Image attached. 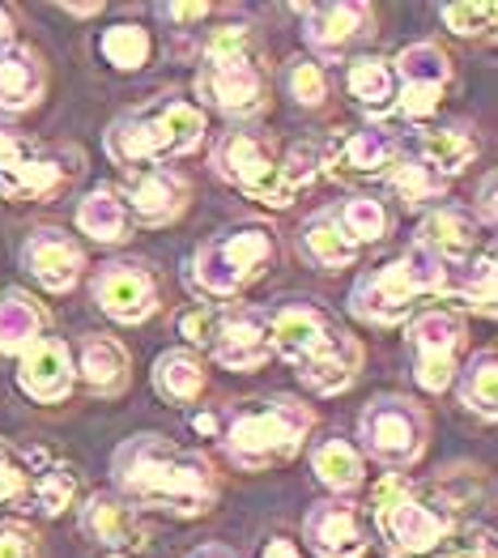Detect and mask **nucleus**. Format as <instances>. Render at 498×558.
Listing matches in <instances>:
<instances>
[{
	"instance_id": "1",
	"label": "nucleus",
	"mask_w": 498,
	"mask_h": 558,
	"mask_svg": "<svg viewBox=\"0 0 498 558\" xmlns=\"http://www.w3.org/2000/svg\"><path fill=\"white\" fill-rule=\"evenodd\" d=\"M111 482L124 504L171 515H205L218 499L214 469L162 435H133L111 457Z\"/></svg>"
},
{
	"instance_id": "2",
	"label": "nucleus",
	"mask_w": 498,
	"mask_h": 558,
	"mask_svg": "<svg viewBox=\"0 0 498 558\" xmlns=\"http://www.w3.org/2000/svg\"><path fill=\"white\" fill-rule=\"evenodd\" d=\"M269 345L299 372V379L316 397L345 392L363 367V345L312 303H290V307L272 312Z\"/></svg>"
},
{
	"instance_id": "3",
	"label": "nucleus",
	"mask_w": 498,
	"mask_h": 558,
	"mask_svg": "<svg viewBox=\"0 0 498 558\" xmlns=\"http://www.w3.org/2000/svg\"><path fill=\"white\" fill-rule=\"evenodd\" d=\"M452 269L430 247L413 243L405 256H397L354 281L350 312L366 325H401L422 294H452Z\"/></svg>"
},
{
	"instance_id": "4",
	"label": "nucleus",
	"mask_w": 498,
	"mask_h": 558,
	"mask_svg": "<svg viewBox=\"0 0 498 558\" xmlns=\"http://www.w3.org/2000/svg\"><path fill=\"white\" fill-rule=\"evenodd\" d=\"M201 137H205V111L183 98H162L116 120L107 133V154L124 171H136V167H158L167 158H180L187 149H196Z\"/></svg>"
},
{
	"instance_id": "5",
	"label": "nucleus",
	"mask_w": 498,
	"mask_h": 558,
	"mask_svg": "<svg viewBox=\"0 0 498 558\" xmlns=\"http://www.w3.org/2000/svg\"><path fill=\"white\" fill-rule=\"evenodd\" d=\"M307 430H312L307 405H299L294 397H272V401L247 405L230 418L222 448L243 473H265V469L286 465L290 457H299Z\"/></svg>"
},
{
	"instance_id": "6",
	"label": "nucleus",
	"mask_w": 498,
	"mask_h": 558,
	"mask_svg": "<svg viewBox=\"0 0 498 558\" xmlns=\"http://www.w3.org/2000/svg\"><path fill=\"white\" fill-rule=\"evenodd\" d=\"M196 94L227 116H256L265 107V73L247 26H218L205 39Z\"/></svg>"
},
{
	"instance_id": "7",
	"label": "nucleus",
	"mask_w": 498,
	"mask_h": 558,
	"mask_svg": "<svg viewBox=\"0 0 498 558\" xmlns=\"http://www.w3.org/2000/svg\"><path fill=\"white\" fill-rule=\"evenodd\" d=\"M375 533L384 542V550L392 558L401 555H426L435 550L448 533H452V515L435 504H426L413 486H409L405 473H388L379 486H375Z\"/></svg>"
},
{
	"instance_id": "8",
	"label": "nucleus",
	"mask_w": 498,
	"mask_h": 558,
	"mask_svg": "<svg viewBox=\"0 0 498 558\" xmlns=\"http://www.w3.org/2000/svg\"><path fill=\"white\" fill-rule=\"evenodd\" d=\"M277 247H272V231L265 227H239V231H222L214 239H205L192 252V269L187 278L196 290L214 294V299H230L243 286L260 278L272 265Z\"/></svg>"
},
{
	"instance_id": "9",
	"label": "nucleus",
	"mask_w": 498,
	"mask_h": 558,
	"mask_svg": "<svg viewBox=\"0 0 498 558\" xmlns=\"http://www.w3.org/2000/svg\"><path fill=\"white\" fill-rule=\"evenodd\" d=\"M180 332L230 372H256L272 354L269 320L252 307H192L180 316Z\"/></svg>"
},
{
	"instance_id": "10",
	"label": "nucleus",
	"mask_w": 498,
	"mask_h": 558,
	"mask_svg": "<svg viewBox=\"0 0 498 558\" xmlns=\"http://www.w3.org/2000/svg\"><path fill=\"white\" fill-rule=\"evenodd\" d=\"M363 448L388 469H409L426 448V414L405 397H379L359 418Z\"/></svg>"
},
{
	"instance_id": "11",
	"label": "nucleus",
	"mask_w": 498,
	"mask_h": 558,
	"mask_svg": "<svg viewBox=\"0 0 498 558\" xmlns=\"http://www.w3.org/2000/svg\"><path fill=\"white\" fill-rule=\"evenodd\" d=\"M214 171L227 184L243 187L252 201L272 205V209H286L299 196L281 180V167L272 162L269 145L260 137H252V133H222V141L214 145Z\"/></svg>"
},
{
	"instance_id": "12",
	"label": "nucleus",
	"mask_w": 498,
	"mask_h": 558,
	"mask_svg": "<svg viewBox=\"0 0 498 558\" xmlns=\"http://www.w3.org/2000/svg\"><path fill=\"white\" fill-rule=\"evenodd\" d=\"M392 77H397V107L409 120H426L430 111H439L448 94L452 64L435 44H413L392 60Z\"/></svg>"
},
{
	"instance_id": "13",
	"label": "nucleus",
	"mask_w": 498,
	"mask_h": 558,
	"mask_svg": "<svg viewBox=\"0 0 498 558\" xmlns=\"http://www.w3.org/2000/svg\"><path fill=\"white\" fill-rule=\"evenodd\" d=\"M409 337H413V354H417V384L426 392H444L456 379V350L464 337L460 316L448 307H430V312L413 316Z\"/></svg>"
},
{
	"instance_id": "14",
	"label": "nucleus",
	"mask_w": 498,
	"mask_h": 558,
	"mask_svg": "<svg viewBox=\"0 0 498 558\" xmlns=\"http://www.w3.org/2000/svg\"><path fill=\"white\" fill-rule=\"evenodd\" d=\"M64 184V167L39 154V145L0 129V196L4 201H44Z\"/></svg>"
},
{
	"instance_id": "15",
	"label": "nucleus",
	"mask_w": 498,
	"mask_h": 558,
	"mask_svg": "<svg viewBox=\"0 0 498 558\" xmlns=\"http://www.w3.org/2000/svg\"><path fill=\"white\" fill-rule=\"evenodd\" d=\"M94 303L120 325H141L158 307V281L145 265L116 260L94 278Z\"/></svg>"
},
{
	"instance_id": "16",
	"label": "nucleus",
	"mask_w": 498,
	"mask_h": 558,
	"mask_svg": "<svg viewBox=\"0 0 498 558\" xmlns=\"http://www.w3.org/2000/svg\"><path fill=\"white\" fill-rule=\"evenodd\" d=\"M187 205V180L171 167H136L129 171L124 209L145 227H167L175 222Z\"/></svg>"
},
{
	"instance_id": "17",
	"label": "nucleus",
	"mask_w": 498,
	"mask_h": 558,
	"mask_svg": "<svg viewBox=\"0 0 498 558\" xmlns=\"http://www.w3.org/2000/svg\"><path fill=\"white\" fill-rule=\"evenodd\" d=\"M303 31H307V47L319 60H341L350 47L363 39L375 22L371 4L359 0H341V4H307L303 9Z\"/></svg>"
},
{
	"instance_id": "18",
	"label": "nucleus",
	"mask_w": 498,
	"mask_h": 558,
	"mask_svg": "<svg viewBox=\"0 0 498 558\" xmlns=\"http://www.w3.org/2000/svg\"><path fill=\"white\" fill-rule=\"evenodd\" d=\"M401 158L397 141L379 129H350L328 145V154L319 158V167L332 175V180H371V175H384L392 162Z\"/></svg>"
},
{
	"instance_id": "19",
	"label": "nucleus",
	"mask_w": 498,
	"mask_h": 558,
	"mask_svg": "<svg viewBox=\"0 0 498 558\" xmlns=\"http://www.w3.org/2000/svg\"><path fill=\"white\" fill-rule=\"evenodd\" d=\"M307 546L316 550L319 558H363L366 550V533L363 520H359V508L345 504V499H324L307 512Z\"/></svg>"
},
{
	"instance_id": "20",
	"label": "nucleus",
	"mask_w": 498,
	"mask_h": 558,
	"mask_svg": "<svg viewBox=\"0 0 498 558\" xmlns=\"http://www.w3.org/2000/svg\"><path fill=\"white\" fill-rule=\"evenodd\" d=\"M17 384L22 392H31L35 401L56 405L73 392V354L64 341L56 337H39L35 345L22 350V367H17Z\"/></svg>"
},
{
	"instance_id": "21",
	"label": "nucleus",
	"mask_w": 498,
	"mask_h": 558,
	"mask_svg": "<svg viewBox=\"0 0 498 558\" xmlns=\"http://www.w3.org/2000/svg\"><path fill=\"white\" fill-rule=\"evenodd\" d=\"M22 265L35 274V281L44 290L60 294V290H73L77 286L86 256H82V247L64 231H35L26 239V247H22Z\"/></svg>"
},
{
	"instance_id": "22",
	"label": "nucleus",
	"mask_w": 498,
	"mask_h": 558,
	"mask_svg": "<svg viewBox=\"0 0 498 558\" xmlns=\"http://www.w3.org/2000/svg\"><path fill=\"white\" fill-rule=\"evenodd\" d=\"M82 533L107 546V550H129L145 546V524L133 512V504H124L120 495H94L82 508Z\"/></svg>"
},
{
	"instance_id": "23",
	"label": "nucleus",
	"mask_w": 498,
	"mask_h": 558,
	"mask_svg": "<svg viewBox=\"0 0 498 558\" xmlns=\"http://www.w3.org/2000/svg\"><path fill=\"white\" fill-rule=\"evenodd\" d=\"M44 98V64L31 47L0 51V111H31Z\"/></svg>"
},
{
	"instance_id": "24",
	"label": "nucleus",
	"mask_w": 498,
	"mask_h": 558,
	"mask_svg": "<svg viewBox=\"0 0 498 558\" xmlns=\"http://www.w3.org/2000/svg\"><path fill=\"white\" fill-rule=\"evenodd\" d=\"M413 243L430 247L448 269H456L460 260L473 256V247H477V227H473V218L460 214V209H435V214L422 222V231H417Z\"/></svg>"
},
{
	"instance_id": "25",
	"label": "nucleus",
	"mask_w": 498,
	"mask_h": 558,
	"mask_svg": "<svg viewBox=\"0 0 498 558\" xmlns=\"http://www.w3.org/2000/svg\"><path fill=\"white\" fill-rule=\"evenodd\" d=\"M345 86L359 98V107H363L366 116L397 111V77H392V60H384V56H359V60H350Z\"/></svg>"
},
{
	"instance_id": "26",
	"label": "nucleus",
	"mask_w": 498,
	"mask_h": 558,
	"mask_svg": "<svg viewBox=\"0 0 498 558\" xmlns=\"http://www.w3.org/2000/svg\"><path fill=\"white\" fill-rule=\"evenodd\" d=\"M299 243H303V256H307L316 269H328V274L359 260V243L341 231L337 214H316V218L303 227Z\"/></svg>"
},
{
	"instance_id": "27",
	"label": "nucleus",
	"mask_w": 498,
	"mask_h": 558,
	"mask_svg": "<svg viewBox=\"0 0 498 558\" xmlns=\"http://www.w3.org/2000/svg\"><path fill=\"white\" fill-rule=\"evenodd\" d=\"M44 307L22 294V290H9L0 299V354H22L26 345H35L44 337Z\"/></svg>"
},
{
	"instance_id": "28",
	"label": "nucleus",
	"mask_w": 498,
	"mask_h": 558,
	"mask_svg": "<svg viewBox=\"0 0 498 558\" xmlns=\"http://www.w3.org/2000/svg\"><path fill=\"white\" fill-rule=\"evenodd\" d=\"M77 227L98 239V243H120L129 234V209L124 196L116 187L98 184L94 192H86V201L77 205Z\"/></svg>"
},
{
	"instance_id": "29",
	"label": "nucleus",
	"mask_w": 498,
	"mask_h": 558,
	"mask_svg": "<svg viewBox=\"0 0 498 558\" xmlns=\"http://www.w3.org/2000/svg\"><path fill=\"white\" fill-rule=\"evenodd\" d=\"M82 379L90 384L94 392H102V397L124 392V384H129V354H124V345L111 341V337H90L82 345Z\"/></svg>"
},
{
	"instance_id": "30",
	"label": "nucleus",
	"mask_w": 498,
	"mask_h": 558,
	"mask_svg": "<svg viewBox=\"0 0 498 558\" xmlns=\"http://www.w3.org/2000/svg\"><path fill=\"white\" fill-rule=\"evenodd\" d=\"M154 388H158V397H167V401H175V405H192V401L201 397V388H205V367H201V359L187 354V350H167V354H158V363H154Z\"/></svg>"
},
{
	"instance_id": "31",
	"label": "nucleus",
	"mask_w": 498,
	"mask_h": 558,
	"mask_svg": "<svg viewBox=\"0 0 498 558\" xmlns=\"http://www.w3.org/2000/svg\"><path fill=\"white\" fill-rule=\"evenodd\" d=\"M417 158L439 180H448V175H460L477 158V141L469 137V133H460V129H430V133L417 137Z\"/></svg>"
},
{
	"instance_id": "32",
	"label": "nucleus",
	"mask_w": 498,
	"mask_h": 558,
	"mask_svg": "<svg viewBox=\"0 0 498 558\" xmlns=\"http://www.w3.org/2000/svg\"><path fill=\"white\" fill-rule=\"evenodd\" d=\"M312 469H316L319 482L328 490H337V495H350V490L363 486V457L345 439H324V444H316L312 448Z\"/></svg>"
},
{
	"instance_id": "33",
	"label": "nucleus",
	"mask_w": 498,
	"mask_h": 558,
	"mask_svg": "<svg viewBox=\"0 0 498 558\" xmlns=\"http://www.w3.org/2000/svg\"><path fill=\"white\" fill-rule=\"evenodd\" d=\"M384 180L401 196L405 209H422V205H430V201H444V192H448V180H439L422 158H397V162L384 171Z\"/></svg>"
},
{
	"instance_id": "34",
	"label": "nucleus",
	"mask_w": 498,
	"mask_h": 558,
	"mask_svg": "<svg viewBox=\"0 0 498 558\" xmlns=\"http://www.w3.org/2000/svg\"><path fill=\"white\" fill-rule=\"evenodd\" d=\"M495 367H498L495 350H482V354H473V359L464 363V372H460V405L486 422H495V414H498Z\"/></svg>"
},
{
	"instance_id": "35",
	"label": "nucleus",
	"mask_w": 498,
	"mask_h": 558,
	"mask_svg": "<svg viewBox=\"0 0 498 558\" xmlns=\"http://www.w3.org/2000/svg\"><path fill=\"white\" fill-rule=\"evenodd\" d=\"M31 495H35V504H39L44 515H60L64 508H73V499H77V473L69 465L44 469V473L31 482Z\"/></svg>"
},
{
	"instance_id": "36",
	"label": "nucleus",
	"mask_w": 498,
	"mask_h": 558,
	"mask_svg": "<svg viewBox=\"0 0 498 558\" xmlns=\"http://www.w3.org/2000/svg\"><path fill=\"white\" fill-rule=\"evenodd\" d=\"M337 222H341V231L350 234L354 243H375V239H384V231H388V214H384V205L371 201V196L345 201L341 214H337Z\"/></svg>"
},
{
	"instance_id": "37",
	"label": "nucleus",
	"mask_w": 498,
	"mask_h": 558,
	"mask_svg": "<svg viewBox=\"0 0 498 558\" xmlns=\"http://www.w3.org/2000/svg\"><path fill=\"white\" fill-rule=\"evenodd\" d=\"M102 56L116 64V69H141L149 60V35L136 26V22H120L102 35Z\"/></svg>"
},
{
	"instance_id": "38",
	"label": "nucleus",
	"mask_w": 498,
	"mask_h": 558,
	"mask_svg": "<svg viewBox=\"0 0 498 558\" xmlns=\"http://www.w3.org/2000/svg\"><path fill=\"white\" fill-rule=\"evenodd\" d=\"M452 294L464 307H477L482 316H495V252H486L477 260V269H469L464 286H456Z\"/></svg>"
},
{
	"instance_id": "39",
	"label": "nucleus",
	"mask_w": 498,
	"mask_h": 558,
	"mask_svg": "<svg viewBox=\"0 0 498 558\" xmlns=\"http://www.w3.org/2000/svg\"><path fill=\"white\" fill-rule=\"evenodd\" d=\"M286 86H290V94H294L303 107H319V102H324V94H328L324 69H319L316 60H294V64H290Z\"/></svg>"
},
{
	"instance_id": "40",
	"label": "nucleus",
	"mask_w": 498,
	"mask_h": 558,
	"mask_svg": "<svg viewBox=\"0 0 498 558\" xmlns=\"http://www.w3.org/2000/svg\"><path fill=\"white\" fill-rule=\"evenodd\" d=\"M498 17L495 4H444V22L452 35H482Z\"/></svg>"
},
{
	"instance_id": "41",
	"label": "nucleus",
	"mask_w": 498,
	"mask_h": 558,
	"mask_svg": "<svg viewBox=\"0 0 498 558\" xmlns=\"http://www.w3.org/2000/svg\"><path fill=\"white\" fill-rule=\"evenodd\" d=\"M31 495V473L17 465L9 448H0V504H22Z\"/></svg>"
},
{
	"instance_id": "42",
	"label": "nucleus",
	"mask_w": 498,
	"mask_h": 558,
	"mask_svg": "<svg viewBox=\"0 0 498 558\" xmlns=\"http://www.w3.org/2000/svg\"><path fill=\"white\" fill-rule=\"evenodd\" d=\"M0 558H39V537L17 520H0Z\"/></svg>"
},
{
	"instance_id": "43",
	"label": "nucleus",
	"mask_w": 498,
	"mask_h": 558,
	"mask_svg": "<svg viewBox=\"0 0 498 558\" xmlns=\"http://www.w3.org/2000/svg\"><path fill=\"white\" fill-rule=\"evenodd\" d=\"M439 558H495V537H490V529L464 533L460 546H452L448 555H439Z\"/></svg>"
},
{
	"instance_id": "44",
	"label": "nucleus",
	"mask_w": 498,
	"mask_h": 558,
	"mask_svg": "<svg viewBox=\"0 0 498 558\" xmlns=\"http://www.w3.org/2000/svg\"><path fill=\"white\" fill-rule=\"evenodd\" d=\"M162 13L175 17V22H201V17L209 13V4H167Z\"/></svg>"
},
{
	"instance_id": "45",
	"label": "nucleus",
	"mask_w": 498,
	"mask_h": 558,
	"mask_svg": "<svg viewBox=\"0 0 498 558\" xmlns=\"http://www.w3.org/2000/svg\"><path fill=\"white\" fill-rule=\"evenodd\" d=\"M482 218L495 222V175H486V184H482Z\"/></svg>"
},
{
	"instance_id": "46",
	"label": "nucleus",
	"mask_w": 498,
	"mask_h": 558,
	"mask_svg": "<svg viewBox=\"0 0 498 558\" xmlns=\"http://www.w3.org/2000/svg\"><path fill=\"white\" fill-rule=\"evenodd\" d=\"M265 558H299V550H294V542H286V537H272L269 546H265Z\"/></svg>"
},
{
	"instance_id": "47",
	"label": "nucleus",
	"mask_w": 498,
	"mask_h": 558,
	"mask_svg": "<svg viewBox=\"0 0 498 558\" xmlns=\"http://www.w3.org/2000/svg\"><path fill=\"white\" fill-rule=\"evenodd\" d=\"M187 558H234V550L227 546H218V542H209V546H201V550H192Z\"/></svg>"
},
{
	"instance_id": "48",
	"label": "nucleus",
	"mask_w": 498,
	"mask_h": 558,
	"mask_svg": "<svg viewBox=\"0 0 498 558\" xmlns=\"http://www.w3.org/2000/svg\"><path fill=\"white\" fill-rule=\"evenodd\" d=\"M13 47V22H9V9H0V51Z\"/></svg>"
},
{
	"instance_id": "49",
	"label": "nucleus",
	"mask_w": 498,
	"mask_h": 558,
	"mask_svg": "<svg viewBox=\"0 0 498 558\" xmlns=\"http://www.w3.org/2000/svg\"><path fill=\"white\" fill-rule=\"evenodd\" d=\"M192 426H196V430H205V435H209V430H214V418H209V414H196V418H192Z\"/></svg>"
},
{
	"instance_id": "50",
	"label": "nucleus",
	"mask_w": 498,
	"mask_h": 558,
	"mask_svg": "<svg viewBox=\"0 0 498 558\" xmlns=\"http://www.w3.org/2000/svg\"><path fill=\"white\" fill-rule=\"evenodd\" d=\"M69 13H77V17H86V13H98V4H64Z\"/></svg>"
},
{
	"instance_id": "51",
	"label": "nucleus",
	"mask_w": 498,
	"mask_h": 558,
	"mask_svg": "<svg viewBox=\"0 0 498 558\" xmlns=\"http://www.w3.org/2000/svg\"><path fill=\"white\" fill-rule=\"evenodd\" d=\"M111 558H120V555H111Z\"/></svg>"
}]
</instances>
